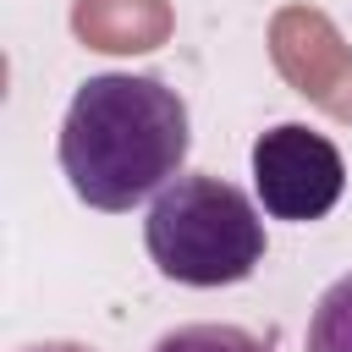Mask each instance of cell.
I'll list each match as a JSON object with an SVG mask.
<instances>
[{
  "instance_id": "obj_8",
  "label": "cell",
  "mask_w": 352,
  "mask_h": 352,
  "mask_svg": "<svg viewBox=\"0 0 352 352\" xmlns=\"http://www.w3.org/2000/svg\"><path fill=\"white\" fill-rule=\"evenodd\" d=\"M22 352H88V346H77V341H38V346H22Z\"/></svg>"
},
{
  "instance_id": "obj_3",
  "label": "cell",
  "mask_w": 352,
  "mask_h": 352,
  "mask_svg": "<svg viewBox=\"0 0 352 352\" xmlns=\"http://www.w3.org/2000/svg\"><path fill=\"white\" fill-rule=\"evenodd\" d=\"M253 192L270 220L314 226L341 204L346 160L324 132H314L302 121H280V126L258 132V143H253Z\"/></svg>"
},
{
  "instance_id": "obj_1",
  "label": "cell",
  "mask_w": 352,
  "mask_h": 352,
  "mask_svg": "<svg viewBox=\"0 0 352 352\" xmlns=\"http://www.w3.org/2000/svg\"><path fill=\"white\" fill-rule=\"evenodd\" d=\"M187 143L192 126L176 88L138 72H99L72 94L55 154L88 209L126 214L176 182Z\"/></svg>"
},
{
  "instance_id": "obj_2",
  "label": "cell",
  "mask_w": 352,
  "mask_h": 352,
  "mask_svg": "<svg viewBox=\"0 0 352 352\" xmlns=\"http://www.w3.org/2000/svg\"><path fill=\"white\" fill-rule=\"evenodd\" d=\"M143 248L154 270L176 286H236L264 264V220L242 187L192 170L154 192Z\"/></svg>"
},
{
  "instance_id": "obj_6",
  "label": "cell",
  "mask_w": 352,
  "mask_h": 352,
  "mask_svg": "<svg viewBox=\"0 0 352 352\" xmlns=\"http://www.w3.org/2000/svg\"><path fill=\"white\" fill-rule=\"evenodd\" d=\"M302 352H352V270L324 286V297L308 314Z\"/></svg>"
},
{
  "instance_id": "obj_5",
  "label": "cell",
  "mask_w": 352,
  "mask_h": 352,
  "mask_svg": "<svg viewBox=\"0 0 352 352\" xmlns=\"http://www.w3.org/2000/svg\"><path fill=\"white\" fill-rule=\"evenodd\" d=\"M72 28L88 50L138 55V50H160L170 38V6L165 0H77Z\"/></svg>"
},
{
  "instance_id": "obj_7",
  "label": "cell",
  "mask_w": 352,
  "mask_h": 352,
  "mask_svg": "<svg viewBox=\"0 0 352 352\" xmlns=\"http://www.w3.org/2000/svg\"><path fill=\"white\" fill-rule=\"evenodd\" d=\"M148 352H270V346L248 336L242 324H176Z\"/></svg>"
},
{
  "instance_id": "obj_4",
  "label": "cell",
  "mask_w": 352,
  "mask_h": 352,
  "mask_svg": "<svg viewBox=\"0 0 352 352\" xmlns=\"http://www.w3.org/2000/svg\"><path fill=\"white\" fill-rule=\"evenodd\" d=\"M270 55L302 99H314L336 121H352V50L341 44V33L324 11L280 6L270 22Z\"/></svg>"
}]
</instances>
